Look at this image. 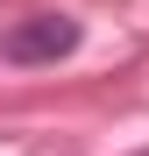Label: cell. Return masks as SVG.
Instances as JSON below:
<instances>
[{"instance_id": "6da1fadb", "label": "cell", "mask_w": 149, "mask_h": 156, "mask_svg": "<svg viewBox=\"0 0 149 156\" xmlns=\"http://www.w3.org/2000/svg\"><path fill=\"white\" fill-rule=\"evenodd\" d=\"M0 50H7L14 64H57V57L78 50V21H71V14H29V21L7 29Z\"/></svg>"}, {"instance_id": "7a4b0ae2", "label": "cell", "mask_w": 149, "mask_h": 156, "mask_svg": "<svg viewBox=\"0 0 149 156\" xmlns=\"http://www.w3.org/2000/svg\"><path fill=\"white\" fill-rule=\"evenodd\" d=\"M142 156H149V149H142Z\"/></svg>"}]
</instances>
